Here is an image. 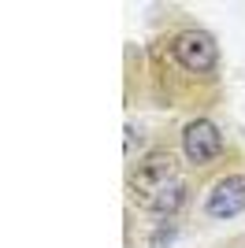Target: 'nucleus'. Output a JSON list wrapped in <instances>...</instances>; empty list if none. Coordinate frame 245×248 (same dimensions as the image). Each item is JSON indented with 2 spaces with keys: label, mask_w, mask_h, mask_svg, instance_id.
<instances>
[{
  "label": "nucleus",
  "mask_w": 245,
  "mask_h": 248,
  "mask_svg": "<svg viewBox=\"0 0 245 248\" xmlns=\"http://www.w3.org/2000/svg\"><path fill=\"white\" fill-rule=\"evenodd\" d=\"M175 60L186 71H212L215 67V41L204 30H182L175 37Z\"/></svg>",
  "instance_id": "nucleus-1"
},
{
  "label": "nucleus",
  "mask_w": 245,
  "mask_h": 248,
  "mask_svg": "<svg viewBox=\"0 0 245 248\" xmlns=\"http://www.w3.org/2000/svg\"><path fill=\"white\" fill-rule=\"evenodd\" d=\"M167 182H175V159L167 152H153L145 155L141 163L130 170V189H138V193H160Z\"/></svg>",
  "instance_id": "nucleus-2"
},
{
  "label": "nucleus",
  "mask_w": 245,
  "mask_h": 248,
  "mask_svg": "<svg viewBox=\"0 0 245 248\" xmlns=\"http://www.w3.org/2000/svg\"><path fill=\"white\" fill-rule=\"evenodd\" d=\"M219 148H223V137H219V130H215L212 119H193V123L186 126L182 152L190 155L193 163H208V159H215Z\"/></svg>",
  "instance_id": "nucleus-3"
},
{
  "label": "nucleus",
  "mask_w": 245,
  "mask_h": 248,
  "mask_svg": "<svg viewBox=\"0 0 245 248\" xmlns=\"http://www.w3.org/2000/svg\"><path fill=\"white\" fill-rule=\"evenodd\" d=\"M204 207H208V215H215V218H234L238 211H245V174H227L223 182L208 193Z\"/></svg>",
  "instance_id": "nucleus-4"
},
{
  "label": "nucleus",
  "mask_w": 245,
  "mask_h": 248,
  "mask_svg": "<svg viewBox=\"0 0 245 248\" xmlns=\"http://www.w3.org/2000/svg\"><path fill=\"white\" fill-rule=\"evenodd\" d=\"M182 200H186L182 182H167L160 193H153V211H160V215H171L175 207H182Z\"/></svg>",
  "instance_id": "nucleus-5"
}]
</instances>
